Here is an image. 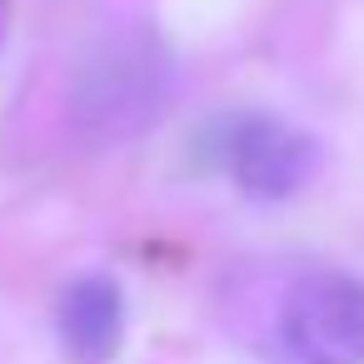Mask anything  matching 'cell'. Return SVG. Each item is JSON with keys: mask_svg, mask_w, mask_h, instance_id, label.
<instances>
[{"mask_svg": "<svg viewBox=\"0 0 364 364\" xmlns=\"http://www.w3.org/2000/svg\"><path fill=\"white\" fill-rule=\"evenodd\" d=\"M279 339L294 364H364V279L344 269L304 274L284 294Z\"/></svg>", "mask_w": 364, "mask_h": 364, "instance_id": "obj_1", "label": "cell"}, {"mask_svg": "<svg viewBox=\"0 0 364 364\" xmlns=\"http://www.w3.org/2000/svg\"><path fill=\"white\" fill-rule=\"evenodd\" d=\"M319 165L324 145L279 115H240L225 130V170L250 200L264 205L294 200L319 175Z\"/></svg>", "mask_w": 364, "mask_h": 364, "instance_id": "obj_2", "label": "cell"}, {"mask_svg": "<svg viewBox=\"0 0 364 364\" xmlns=\"http://www.w3.org/2000/svg\"><path fill=\"white\" fill-rule=\"evenodd\" d=\"M165 100V65L140 41H115L95 60H85L75 80V115L95 135H135L145 115Z\"/></svg>", "mask_w": 364, "mask_h": 364, "instance_id": "obj_3", "label": "cell"}, {"mask_svg": "<svg viewBox=\"0 0 364 364\" xmlns=\"http://www.w3.org/2000/svg\"><path fill=\"white\" fill-rule=\"evenodd\" d=\"M60 344L80 364H105L125 339V294L105 274H85L60 294Z\"/></svg>", "mask_w": 364, "mask_h": 364, "instance_id": "obj_4", "label": "cell"}]
</instances>
